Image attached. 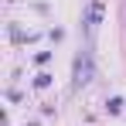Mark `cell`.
<instances>
[{
    "label": "cell",
    "mask_w": 126,
    "mask_h": 126,
    "mask_svg": "<svg viewBox=\"0 0 126 126\" xmlns=\"http://www.w3.org/2000/svg\"><path fill=\"white\" fill-rule=\"evenodd\" d=\"M106 109H109L112 116H116V112H123V99H119V95H112V99L106 102Z\"/></svg>",
    "instance_id": "3"
},
{
    "label": "cell",
    "mask_w": 126,
    "mask_h": 126,
    "mask_svg": "<svg viewBox=\"0 0 126 126\" xmlns=\"http://www.w3.org/2000/svg\"><path fill=\"white\" fill-rule=\"evenodd\" d=\"M48 58H51V51H38V55H34V62H38V65H44Z\"/></svg>",
    "instance_id": "5"
},
{
    "label": "cell",
    "mask_w": 126,
    "mask_h": 126,
    "mask_svg": "<svg viewBox=\"0 0 126 126\" xmlns=\"http://www.w3.org/2000/svg\"><path fill=\"white\" fill-rule=\"evenodd\" d=\"M92 72H95V65H92V55L89 51H82L79 58H75V85L82 89V85L92 82Z\"/></svg>",
    "instance_id": "1"
},
{
    "label": "cell",
    "mask_w": 126,
    "mask_h": 126,
    "mask_svg": "<svg viewBox=\"0 0 126 126\" xmlns=\"http://www.w3.org/2000/svg\"><path fill=\"white\" fill-rule=\"evenodd\" d=\"M48 85H51V75H48V72L34 75V89H48Z\"/></svg>",
    "instance_id": "4"
},
{
    "label": "cell",
    "mask_w": 126,
    "mask_h": 126,
    "mask_svg": "<svg viewBox=\"0 0 126 126\" xmlns=\"http://www.w3.org/2000/svg\"><path fill=\"white\" fill-rule=\"evenodd\" d=\"M102 0H92V3H89V10H85V24H89V27H95V24L102 21Z\"/></svg>",
    "instance_id": "2"
}]
</instances>
